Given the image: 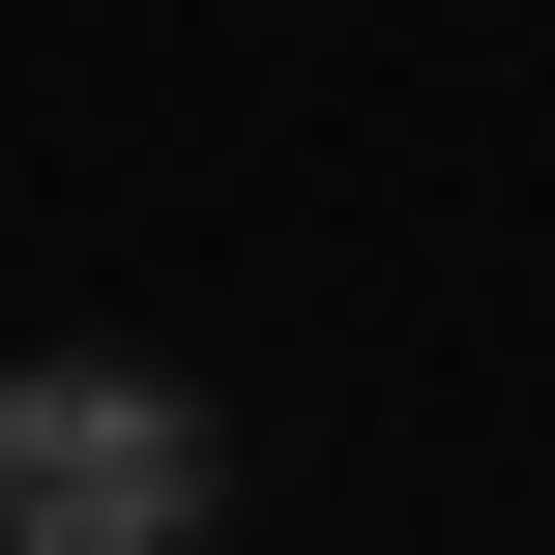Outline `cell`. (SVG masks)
Wrapping results in <instances>:
<instances>
[{
    "label": "cell",
    "instance_id": "6da1fadb",
    "mask_svg": "<svg viewBox=\"0 0 555 555\" xmlns=\"http://www.w3.org/2000/svg\"><path fill=\"white\" fill-rule=\"evenodd\" d=\"M234 439L176 351H0V555H205Z\"/></svg>",
    "mask_w": 555,
    "mask_h": 555
}]
</instances>
